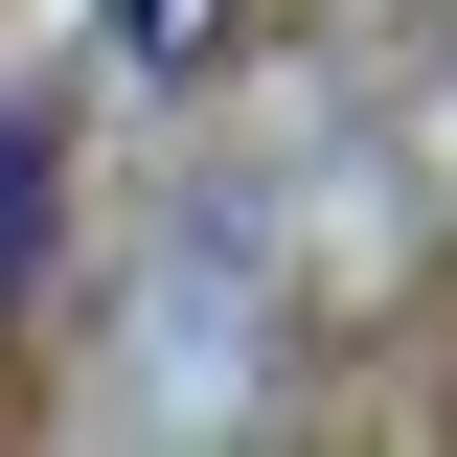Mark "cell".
I'll list each match as a JSON object with an SVG mask.
<instances>
[{
  "label": "cell",
  "mask_w": 457,
  "mask_h": 457,
  "mask_svg": "<svg viewBox=\"0 0 457 457\" xmlns=\"http://www.w3.org/2000/svg\"><path fill=\"white\" fill-rule=\"evenodd\" d=\"M114 46H206V0H114Z\"/></svg>",
  "instance_id": "obj_2"
},
{
  "label": "cell",
  "mask_w": 457,
  "mask_h": 457,
  "mask_svg": "<svg viewBox=\"0 0 457 457\" xmlns=\"http://www.w3.org/2000/svg\"><path fill=\"white\" fill-rule=\"evenodd\" d=\"M46 206H69V137H46V114H0V297L46 275Z\"/></svg>",
  "instance_id": "obj_1"
}]
</instances>
